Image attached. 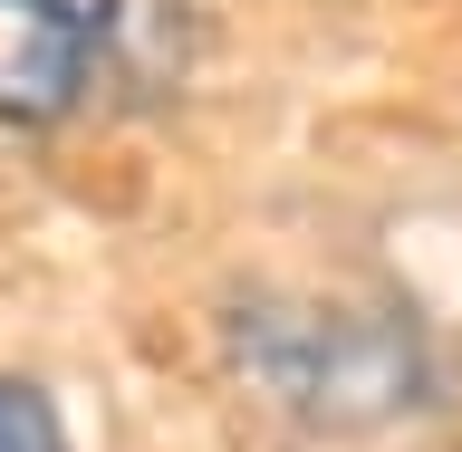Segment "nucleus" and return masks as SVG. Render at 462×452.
I'll use <instances>...</instances> for the list:
<instances>
[{
  "label": "nucleus",
  "mask_w": 462,
  "mask_h": 452,
  "mask_svg": "<svg viewBox=\"0 0 462 452\" xmlns=\"http://www.w3.org/2000/svg\"><path fill=\"white\" fill-rule=\"evenodd\" d=\"M116 58V0H0V125L58 135Z\"/></svg>",
  "instance_id": "nucleus-1"
},
{
  "label": "nucleus",
  "mask_w": 462,
  "mask_h": 452,
  "mask_svg": "<svg viewBox=\"0 0 462 452\" xmlns=\"http://www.w3.org/2000/svg\"><path fill=\"white\" fill-rule=\"evenodd\" d=\"M0 452H78L68 404H58L29 366H0Z\"/></svg>",
  "instance_id": "nucleus-2"
}]
</instances>
